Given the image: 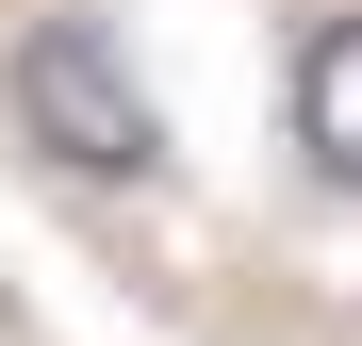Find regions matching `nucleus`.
<instances>
[{
	"instance_id": "obj_1",
	"label": "nucleus",
	"mask_w": 362,
	"mask_h": 346,
	"mask_svg": "<svg viewBox=\"0 0 362 346\" xmlns=\"http://www.w3.org/2000/svg\"><path fill=\"white\" fill-rule=\"evenodd\" d=\"M0 115H17V149L49 165V182H83V198H148V182H165V99H148L132 50H115V17H83V0L17 17Z\"/></svg>"
},
{
	"instance_id": "obj_2",
	"label": "nucleus",
	"mask_w": 362,
	"mask_h": 346,
	"mask_svg": "<svg viewBox=\"0 0 362 346\" xmlns=\"http://www.w3.org/2000/svg\"><path fill=\"white\" fill-rule=\"evenodd\" d=\"M280 115H296V165H313L329 198H362V0L296 33V83H280Z\"/></svg>"
}]
</instances>
